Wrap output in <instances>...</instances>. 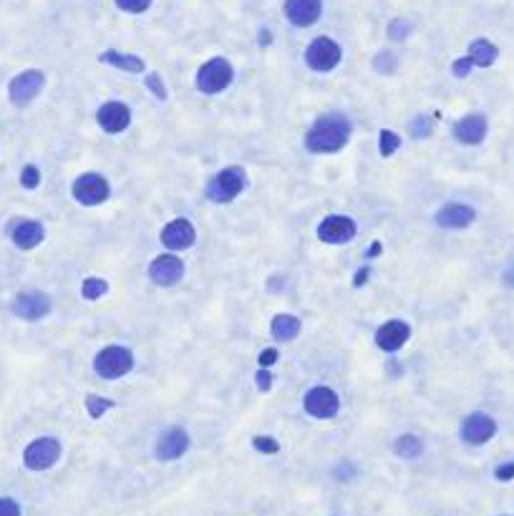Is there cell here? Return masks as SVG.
Here are the masks:
<instances>
[{
    "mask_svg": "<svg viewBox=\"0 0 514 516\" xmlns=\"http://www.w3.org/2000/svg\"><path fill=\"white\" fill-rule=\"evenodd\" d=\"M348 138H351V121L343 114H326L305 134V146L313 154H333L343 149Z\"/></svg>",
    "mask_w": 514,
    "mask_h": 516,
    "instance_id": "6da1fadb",
    "label": "cell"
},
{
    "mask_svg": "<svg viewBox=\"0 0 514 516\" xmlns=\"http://www.w3.org/2000/svg\"><path fill=\"white\" fill-rule=\"evenodd\" d=\"M248 184V174L242 167H227L219 174H214L207 184V199L214 205H227Z\"/></svg>",
    "mask_w": 514,
    "mask_h": 516,
    "instance_id": "7a4b0ae2",
    "label": "cell"
},
{
    "mask_svg": "<svg viewBox=\"0 0 514 516\" xmlns=\"http://www.w3.org/2000/svg\"><path fill=\"white\" fill-rule=\"evenodd\" d=\"M232 78H235L232 63L222 56H217V58L207 60L205 66L197 71V89L207 96H214V93H219L232 84Z\"/></svg>",
    "mask_w": 514,
    "mask_h": 516,
    "instance_id": "3957f363",
    "label": "cell"
},
{
    "mask_svg": "<svg viewBox=\"0 0 514 516\" xmlns=\"http://www.w3.org/2000/svg\"><path fill=\"white\" fill-rule=\"evenodd\" d=\"M134 368V355L129 348H121V345H109L103 348L101 353L94 358V370L101 375V378H121L127 375Z\"/></svg>",
    "mask_w": 514,
    "mask_h": 516,
    "instance_id": "277c9868",
    "label": "cell"
},
{
    "mask_svg": "<svg viewBox=\"0 0 514 516\" xmlns=\"http://www.w3.org/2000/svg\"><path fill=\"white\" fill-rule=\"evenodd\" d=\"M71 192H73V199H76L79 205L96 207V205H103V202L109 199L111 186L101 174H96V172H89V174H81L79 179L73 181Z\"/></svg>",
    "mask_w": 514,
    "mask_h": 516,
    "instance_id": "5b68a950",
    "label": "cell"
},
{
    "mask_svg": "<svg viewBox=\"0 0 514 516\" xmlns=\"http://www.w3.org/2000/svg\"><path fill=\"white\" fill-rule=\"evenodd\" d=\"M340 58H343V51H340L338 43L328 36L315 38V41L308 46V51H305V63H308L313 71H321V73L333 71V68L340 63Z\"/></svg>",
    "mask_w": 514,
    "mask_h": 516,
    "instance_id": "8992f818",
    "label": "cell"
},
{
    "mask_svg": "<svg viewBox=\"0 0 514 516\" xmlns=\"http://www.w3.org/2000/svg\"><path fill=\"white\" fill-rule=\"evenodd\" d=\"M60 458V444L51 436L36 439L33 444L25 446L23 451V463L30 471H46Z\"/></svg>",
    "mask_w": 514,
    "mask_h": 516,
    "instance_id": "52a82bcc",
    "label": "cell"
},
{
    "mask_svg": "<svg viewBox=\"0 0 514 516\" xmlns=\"http://www.w3.org/2000/svg\"><path fill=\"white\" fill-rule=\"evenodd\" d=\"M43 84H46V73L30 68V71H23L13 78L11 86H8V96L15 106H25L41 93Z\"/></svg>",
    "mask_w": 514,
    "mask_h": 516,
    "instance_id": "ba28073f",
    "label": "cell"
},
{
    "mask_svg": "<svg viewBox=\"0 0 514 516\" xmlns=\"http://www.w3.org/2000/svg\"><path fill=\"white\" fill-rule=\"evenodd\" d=\"M302 406H305L308 415H313V418H333L340 408V398L335 390L326 388V385H315V388H310L305 393Z\"/></svg>",
    "mask_w": 514,
    "mask_h": 516,
    "instance_id": "9c48e42d",
    "label": "cell"
},
{
    "mask_svg": "<svg viewBox=\"0 0 514 516\" xmlns=\"http://www.w3.org/2000/svg\"><path fill=\"white\" fill-rule=\"evenodd\" d=\"M358 227L353 222L351 217L345 214H330L326 217L318 227V240L326 242V245H345V242H351L356 237Z\"/></svg>",
    "mask_w": 514,
    "mask_h": 516,
    "instance_id": "30bf717a",
    "label": "cell"
},
{
    "mask_svg": "<svg viewBox=\"0 0 514 516\" xmlns=\"http://www.w3.org/2000/svg\"><path fill=\"white\" fill-rule=\"evenodd\" d=\"M181 275H184V262H181L176 254H159V257H154L149 264L151 283L162 285V288L176 285L181 280Z\"/></svg>",
    "mask_w": 514,
    "mask_h": 516,
    "instance_id": "8fae6325",
    "label": "cell"
},
{
    "mask_svg": "<svg viewBox=\"0 0 514 516\" xmlns=\"http://www.w3.org/2000/svg\"><path fill=\"white\" fill-rule=\"evenodd\" d=\"M197 240V232H194L192 222L184 219V217H176L174 222H169L162 229V245L172 252H181V250H189Z\"/></svg>",
    "mask_w": 514,
    "mask_h": 516,
    "instance_id": "7c38bea8",
    "label": "cell"
},
{
    "mask_svg": "<svg viewBox=\"0 0 514 516\" xmlns=\"http://www.w3.org/2000/svg\"><path fill=\"white\" fill-rule=\"evenodd\" d=\"M13 312L23 320H41L51 312V297L43 292H36V290L20 292L13 300Z\"/></svg>",
    "mask_w": 514,
    "mask_h": 516,
    "instance_id": "4fadbf2b",
    "label": "cell"
},
{
    "mask_svg": "<svg viewBox=\"0 0 514 516\" xmlns=\"http://www.w3.org/2000/svg\"><path fill=\"white\" fill-rule=\"evenodd\" d=\"M96 121L106 134H121L131 124V108L121 101H109L98 108Z\"/></svg>",
    "mask_w": 514,
    "mask_h": 516,
    "instance_id": "5bb4252c",
    "label": "cell"
},
{
    "mask_svg": "<svg viewBox=\"0 0 514 516\" xmlns=\"http://www.w3.org/2000/svg\"><path fill=\"white\" fill-rule=\"evenodd\" d=\"M409 337H411L409 323H404V320H388L375 333V345L381 350H386V353H396L399 348H404Z\"/></svg>",
    "mask_w": 514,
    "mask_h": 516,
    "instance_id": "9a60e30c",
    "label": "cell"
},
{
    "mask_svg": "<svg viewBox=\"0 0 514 516\" xmlns=\"http://www.w3.org/2000/svg\"><path fill=\"white\" fill-rule=\"evenodd\" d=\"M496 433V423L491 415L487 413H472L464 418V426H461V436H464L466 444L482 446Z\"/></svg>",
    "mask_w": 514,
    "mask_h": 516,
    "instance_id": "2e32d148",
    "label": "cell"
},
{
    "mask_svg": "<svg viewBox=\"0 0 514 516\" xmlns=\"http://www.w3.org/2000/svg\"><path fill=\"white\" fill-rule=\"evenodd\" d=\"M323 3L321 0H285V15L293 25H313L315 20L321 18Z\"/></svg>",
    "mask_w": 514,
    "mask_h": 516,
    "instance_id": "e0dca14e",
    "label": "cell"
},
{
    "mask_svg": "<svg viewBox=\"0 0 514 516\" xmlns=\"http://www.w3.org/2000/svg\"><path fill=\"white\" fill-rule=\"evenodd\" d=\"M187 449H189L187 431H181V428H169V431L164 433L162 439L157 441L154 453H157V458H162V461H174V458L184 456Z\"/></svg>",
    "mask_w": 514,
    "mask_h": 516,
    "instance_id": "ac0fdd59",
    "label": "cell"
},
{
    "mask_svg": "<svg viewBox=\"0 0 514 516\" xmlns=\"http://www.w3.org/2000/svg\"><path fill=\"white\" fill-rule=\"evenodd\" d=\"M477 212L466 205H446L436 212V224L446 229H464L474 222Z\"/></svg>",
    "mask_w": 514,
    "mask_h": 516,
    "instance_id": "d6986e66",
    "label": "cell"
},
{
    "mask_svg": "<svg viewBox=\"0 0 514 516\" xmlns=\"http://www.w3.org/2000/svg\"><path fill=\"white\" fill-rule=\"evenodd\" d=\"M11 237H13V245L20 247V250H33V247H38L43 242L46 232H43V224L36 222V219H23V222H18L13 227Z\"/></svg>",
    "mask_w": 514,
    "mask_h": 516,
    "instance_id": "ffe728a7",
    "label": "cell"
},
{
    "mask_svg": "<svg viewBox=\"0 0 514 516\" xmlns=\"http://www.w3.org/2000/svg\"><path fill=\"white\" fill-rule=\"evenodd\" d=\"M487 134V119L482 114H469L454 127V136L459 138L461 144H479Z\"/></svg>",
    "mask_w": 514,
    "mask_h": 516,
    "instance_id": "44dd1931",
    "label": "cell"
},
{
    "mask_svg": "<svg viewBox=\"0 0 514 516\" xmlns=\"http://www.w3.org/2000/svg\"><path fill=\"white\" fill-rule=\"evenodd\" d=\"M300 320L295 318V315H288V312H280V315H275L272 318V325H270V333L275 340H293V337H297V333H300Z\"/></svg>",
    "mask_w": 514,
    "mask_h": 516,
    "instance_id": "7402d4cb",
    "label": "cell"
},
{
    "mask_svg": "<svg viewBox=\"0 0 514 516\" xmlns=\"http://www.w3.org/2000/svg\"><path fill=\"white\" fill-rule=\"evenodd\" d=\"M496 56H499V51L487 38H477V41L469 43V60H472L474 66H482V68L491 66L496 60Z\"/></svg>",
    "mask_w": 514,
    "mask_h": 516,
    "instance_id": "603a6c76",
    "label": "cell"
},
{
    "mask_svg": "<svg viewBox=\"0 0 514 516\" xmlns=\"http://www.w3.org/2000/svg\"><path fill=\"white\" fill-rule=\"evenodd\" d=\"M103 63H109L114 68H121V71L127 73H141L144 71V60L139 56H131V53H119V51H106L101 53Z\"/></svg>",
    "mask_w": 514,
    "mask_h": 516,
    "instance_id": "cb8c5ba5",
    "label": "cell"
},
{
    "mask_svg": "<svg viewBox=\"0 0 514 516\" xmlns=\"http://www.w3.org/2000/svg\"><path fill=\"white\" fill-rule=\"evenodd\" d=\"M393 451H396L401 458H416L418 453L423 451V441L418 439V436H413V433H404V436H399V439H396Z\"/></svg>",
    "mask_w": 514,
    "mask_h": 516,
    "instance_id": "d4e9b609",
    "label": "cell"
},
{
    "mask_svg": "<svg viewBox=\"0 0 514 516\" xmlns=\"http://www.w3.org/2000/svg\"><path fill=\"white\" fill-rule=\"evenodd\" d=\"M106 292H109V283L101 280V277H86L84 285H81V295L86 300H101Z\"/></svg>",
    "mask_w": 514,
    "mask_h": 516,
    "instance_id": "484cf974",
    "label": "cell"
},
{
    "mask_svg": "<svg viewBox=\"0 0 514 516\" xmlns=\"http://www.w3.org/2000/svg\"><path fill=\"white\" fill-rule=\"evenodd\" d=\"M114 408V401H109V398H101V396H94V393H89L86 396V411H89L91 418H101L106 411Z\"/></svg>",
    "mask_w": 514,
    "mask_h": 516,
    "instance_id": "4316f807",
    "label": "cell"
},
{
    "mask_svg": "<svg viewBox=\"0 0 514 516\" xmlns=\"http://www.w3.org/2000/svg\"><path fill=\"white\" fill-rule=\"evenodd\" d=\"M399 146H401L399 134L388 131V129H381V134H378V149H381V156H383V159L393 156V151H399Z\"/></svg>",
    "mask_w": 514,
    "mask_h": 516,
    "instance_id": "83f0119b",
    "label": "cell"
},
{
    "mask_svg": "<svg viewBox=\"0 0 514 516\" xmlns=\"http://www.w3.org/2000/svg\"><path fill=\"white\" fill-rule=\"evenodd\" d=\"M413 25L409 23L406 18H396L388 23V38H393V41H404V38L411 36Z\"/></svg>",
    "mask_w": 514,
    "mask_h": 516,
    "instance_id": "f1b7e54d",
    "label": "cell"
},
{
    "mask_svg": "<svg viewBox=\"0 0 514 516\" xmlns=\"http://www.w3.org/2000/svg\"><path fill=\"white\" fill-rule=\"evenodd\" d=\"M409 131H411V136H416V138L431 136V119H426V116H416V119L409 124Z\"/></svg>",
    "mask_w": 514,
    "mask_h": 516,
    "instance_id": "f546056e",
    "label": "cell"
},
{
    "mask_svg": "<svg viewBox=\"0 0 514 516\" xmlns=\"http://www.w3.org/2000/svg\"><path fill=\"white\" fill-rule=\"evenodd\" d=\"M20 184H23L25 189H36V186L41 184V172H38L33 164L23 167V172H20Z\"/></svg>",
    "mask_w": 514,
    "mask_h": 516,
    "instance_id": "4dcf8cb0",
    "label": "cell"
},
{
    "mask_svg": "<svg viewBox=\"0 0 514 516\" xmlns=\"http://www.w3.org/2000/svg\"><path fill=\"white\" fill-rule=\"evenodd\" d=\"M252 446H255V451H260V453H278L280 451V444L272 439V436H255Z\"/></svg>",
    "mask_w": 514,
    "mask_h": 516,
    "instance_id": "1f68e13d",
    "label": "cell"
},
{
    "mask_svg": "<svg viewBox=\"0 0 514 516\" xmlns=\"http://www.w3.org/2000/svg\"><path fill=\"white\" fill-rule=\"evenodd\" d=\"M146 86H149V91L159 98V101L167 98V89H164V81L159 73H149V76H146Z\"/></svg>",
    "mask_w": 514,
    "mask_h": 516,
    "instance_id": "d6a6232c",
    "label": "cell"
},
{
    "mask_svg": "<svg viewBox=\"0 0 514 516\" xmlns=\"http://www.w3.org/2000/svg\"><path fill=\"white\" fill-rule=\"evenodd\" d=\"M116 6L127 13H144L151 6V0H116Z\"/></svg>",
    "mask_w": 514,
    "mask_h": 516,
    "instance_id": "836d02e7",
    "label": "cell"
},
{
    "mask_svg": "<svg viewBox=\"0 0 514 516\" xmlns=\"http://www.w3.org/2000/svg\"><path fill=\"white\" fill-rule=\"evenodd\" d=\"M0 516H20L18 501H13L8 496H0Z\"/></svg>",
    "mask_w": 514,
    "mask_h": 516,
    "instance_id": "e575fe53",
    "label": "cell"
},
{
    "mask_svg": "<svg viewBox=\"0 0 514 516\" xmlns=\"http://www.w3.org/2000/svg\"><path fill=\"white\" fill-rule=\"evenodd\" d=\"M472 60H469V56H464V58H459V60H454V66H451V71H454V76L456 78H466L469 76V71H472Z\"/></svg>",
    "mask_w": 514,
    "mask_h": 516,
    "instance_id": "d590c367",
    "label": "cell"
},
{
    "mask_svg": "<svg viewBox=\"0 0 514 516\" xmlns=\"http://www.w3.org/2000/svg\"><path fill=\"white\" fill-rule=\"evenodd\" d=\"M257 361H260V368H270V366H275V363H278V350L275 348H265L260 353V358H257Z\"/></svg>",
    "mask_w": 514,
    "mask_h": 516,
    "instance_id": "8d00e7d4",
    "label": "cell"
},
{
    "mask_svg": "<svg viewBox=\"0 0 514 516\" xmlns=\"http://www.w3.org/2000/svg\"><path fill=\"white\" fill-rule=\"evenodd\" d=\"M257 388L260 390H270V385H272V375H270V370H265V368H260V370H257Z\"/></svg>",
    "mask_w": 514,
    "mask_h": 516,
    "instance_id": "74e56055",
    "label": "cell"
},
{
    "mask_svg": "<svg viewBox=\"0 0 514 516\" xmlns=\"http://www.w3.org/2000/svg\"><path fill=\"white\" fill-rule=\"evenodd\" d=\"M494 476L499 481H512L514 479V463H504V466H499L494 471Z\"/></svg>",
    "mask_w": 514,
    "mask_h": 516,
    "instance_id": "f35d334b",
    "label": "cell"
},
{
    "mask_svg": "<svg viewBox=\"0 0 514 516\" xmlns=\"http://www.w3.org/2000/svg\"><path fill=\"white\" fill-rule=\"evenodd\" d=\"M391 66H393L391 53H381V58H375V68H381V71H391Z\"/></svg>",
    "mask_w": 514,
    "mask_h": 516,
    "instance_id": "ab89813d",
    "label": "cell"
},
{
    "mask_svg": "<svg viewBox=\"0 0 514 516\" xmlns=\"http://www.w3.org/2000/svg\"><path fill=\"white\" fill-rule=\"evenodd\" d=\"M371 275V267H363L361 272H356V280H353V285L356 288H361V285H366V277Z\"/></svg>",
    "mask_w": 514,
    "mask_h": 516,
    "instance_id": "60d3db41",
    "label": "cell"
},
{
    "mask_svg": "<svg viewBox=\"0 0 514 516\" xmlns=\"http://www.w3.org/2000/svg\"><path fill=\"white\" fill-rule=\"evenodd\" d=\"M504 283H507V285H514V264H512V267H509L507 272H504Z\"/></svg>",
    "mask_w": 514,
    "mask_h": 516,
    "instance_id": "b9f144b4",
    "label": "cell"
},
{
    "mask_svg": "<svg viewBox=\"0 0 514 516\" xmlns=\"http://www.w3.org/2000/svg\"><path fill=\"white\" fill-rule=\"evenodd\" d=\"M381 250H383V247H381V242H375V245L373 247H371V257H373V254H381Z\"/></svg>",
    "mask_w": 514,
    "mask_h": 516,
    "instance_id": "7bdbcfd3",
    "label": "cell"
}]
</instances>
